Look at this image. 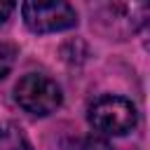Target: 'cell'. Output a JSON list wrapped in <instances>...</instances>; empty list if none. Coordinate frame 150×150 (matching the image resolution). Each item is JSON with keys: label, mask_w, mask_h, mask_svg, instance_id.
I'll list each match as a JSON object with an SVG mask.
<instances>
[{"label": "cell", "mask_w": 150, "mask_h": 150, "mask_svg": "<svg viewBox=\"0 0 150 150\" xmlns=\"http://www.w3.org/2000/svg\"><path fill=\"white\" fill-rule=\"evenodd\" d=\"M21 14L33 33H56L77 23V14L68 2H23Z\"/></svg>", "instance_id": "3957f363"}, {"label": "cell", "mask_w": 150, "mask_h": 150, "mask_svg": "<svg viewBox=\"0 0 150 150\" xmlns=\"http://www.w3.org/2000/svg\"><path fill=\"white\" fill-rule=\"evenodd\" d=\"M16 59V47L14 45H0V80L7 77V73L12 70Z\"/></svg>", "instance_id": "5b68a950"}, {"label": "cell", "mask_w": 150, "mask_h": 150, "mask_svg": "<svg viewBox=\"0 0 150 150\" xmlns=\"http://www.w3.org/2000/svg\"><path fill=\"white\" fill-rule=\"evenodd\" d=\"M82 150H112V148H110V143H108L101 134H91V136L84 138Z\"/></svg>", "instance_id": "8992f818"}, {"label": "cell", "mask_w": 150, "mask_h": 150, "mask_svg": "<svg viewBox=\"0 0 150 150\" xmlns=\"http://www.w3.org/2000/svg\"><path fill=\"white\" fill-rule=\"evenodd\" d=\"M89 122L101 134L122 136L136 127V108L122 96H101L89 108Z\"/></svg>", "instance_id": "7a4b0ae2"}, {"label": "cell", "mask_w": 150, "mask_h": 150, "mask_svg": "<svg viewBox=\"0 0 150 150\" xmlns=\"http://www.w3.org/2000/svg\"><path fill=\"white\" fill-rule=\"evenodd\" d=\"M14 98L16 103L30 112V115H49L61 105V89L54 80L40 73H28L23 75L16 87H14Z\"/></svg>", "instance_id": "6da1fadb"}, {"label": "cell", "mask_w": 150, "mask_h": 150, "mask_svg": "<svg viewBox=\"0 0 150 150\" xmlns=\"http://www.w3.org/2000/svg\"><path fill=\"white\" fill-rule=\"evenodd\" d=\"M0 150H33V145L16 124L5 122L0 124Z\"/></svg>", "instance_id": "277c9868"}, {"label": "cell", "mask_w": 150, "mask_h": 150, "mask_svg": "<svg viewBox=\"0 0 150 150\" xmlns=\"http://www.w3.org/2000/svg\"><path fill=\"white\" fill-rule=\"evenodd\" d=\"M12 9H14V5H12V2H0V23L12 14Z\"/></svg>", "instance_id": "52a82bcc"}]
</instances>
